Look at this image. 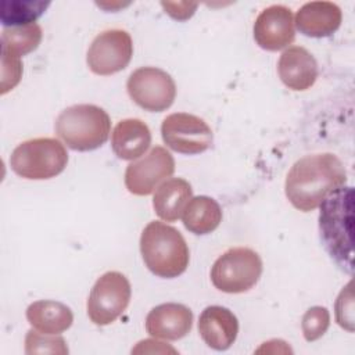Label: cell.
Listing matches in <instances>:
<instances>
[{"label":"cell","instance_id":"obj_1","mask_svg":"<svg viewBox=\"0 0 355 355\" xmlns=\"http://www.w3.org/2000/svg\"><path fill=\"white\" fill-rule=\"evenodd\" d=\"M347 171L331 153L305 155L290 168L284 191L291 205L302 212L313 211L336 189L345 186Z\"/></svg>","mask_w":355,"mask_h":355},{"label":"cell","instance_id":"obj_2","mask_svg":"<svg viewBox=\"0 0 355 355\" xmlns=\"http://www.w3.org/2000/svg\"><path fill=\"white\" fill-rule=\"evenodd\" d=\"M319 212L320 240L331 259L347 273L354 272V190L341 186L322 202Z\"/></svg>","mask_w":355,"mask_h":355},{"label":"cell","instance_id":"obj_3","mask_svg":"<svg viewBox=\"0 0 355 355\" xmlns=\"http://www.w3.org/2000/svg\"><path fill=\"white\" fill-rule=\"evenodd\" d=\"M140 252L147 269L162 279L180 276L190 261L189 247L182 233L159 220H153L143 229Z\"/></svg>","mask_w":355,"mask_h":355},{"label":"cell","instance_id":"obj_4","mask_svg":"<svg viewBox=\"0 0 355 355\" xmlns=\"http://www.w3.org/2000/svg\"><path fill=\"white\" fill-rule=\"evenodd\" d=\"M55 135L75 151L101 147L111 132L108 114L94 104H75L60 112L54 123Z\"/></svg>","mask_w":355,"mask_h":355},{"label":"cell","instance_id":"obj_5","mask_svg":"<svg viewBox=\"0 0 355 355\" xmlns=\"http://www.w3.org/2000/svg\"><path fill=\"white\" fill-rule=\"evenodd\" d=\"M68 164L64 144L53 137H36L19 143L10 157L11 169L24 179L44 180L60 175Z\"/></svg>","mask_w":355,"mask_h":355},{"label":"cell","instance_id":"obj_6","mask_svg":"<svg viewBox=\"0 0 355 355\" xmlns=\"http://www.w3.org/2000/svg\"><path fill=\"white\" fill-rule=\"evenodd\" d=\"M262 275L258 252L247 247L225 251L211 268V282L222 293L240 294L251 290Z\"/></svg>","mask_w":355,"mask_h":355},{"label":"cell","instance_id":"obj_7","mask_svg":"<svg viewBox=\"0 0 355 355\" xmlns=\"http://www.w3.org/2000/svg\"><path fill=\"white\" fill-rule=\"evenodd\" d=\"M132 297V287L125 275L110 270L101 275L87 298V316L97 326H107L115 322L128 308Z\"/></svg>","mask_w":355,"mask_h":355},{"label":"cell","instance_id":"obj_8","mask_svg":"<svg viewBox=\"0 0 355 355\" xmlns=\"http://www.w3.org/2000/svg\"><path fill=\"white\" fill-rule=\"evenodd\" d=\"M129 97L143 110L162 112L168 110L176 97V85L172 76L155 67L135 69L126 82Z\"/></svg>","mask_w":355,"mask_h":355},{"label":"cell","instance_id":"obj_9","mask_svg":"<svg viewBox=\"0 0 355 355\" xmlns=\"http://www.w3.org/2000/svg\"><path fill=\"white\" fill-rule=\"evenodd\" d=\"M161 136L166 147L180 154H200L212 146L214 135L209 125L200 116L175 112L164 118Z\"/></svg>","mask_w":355,"mask_h":355},{"label":"cell","instance_id":"obj_10","mask_svg":"<svg viewBox=\"0 0 355 355\" xmlns=\"http://www.w3.org/2000/svg\"><path fill=\"white\" fill-rule=\"evenodd\" d=\"M133 55V42L123 29H107L98 33L86 55L89 69L101 76H108L125 69Z\"/></svg>","mask_w":355,"mask_h":355},{"label":"cell","instance_id":"obj_11","mask_svg":"<svg viewBox=\"0 0 355 355\" xmlns=\"http://www.w3.org/2000/svg\"><path fill=\"white\" fill-rule=\"evenodd\" d=\"M175 172L172 154L161 147H153L143 158L133 161L125 171V186L135 196H148Z\"/></svg>","mask_w":355,"mask_h":355},{"label":"cell","instance_id":"obj_12","mask_svg":"<svg viewBox=\"0 0 355 355\" xmlns=\"http://www.w3.org/2000/svg\"><path fill=\"white\" fill-rule=\"evenodd\" d=\"M254 39L268 51H277L291 44L295 39L293 11L282 4L263 8L254 22Z\"/></svg>","mask_w":355,"mask_h":355},{"label":"cell","instance_id":"obj_13","mask_svg":"<svg viewBox=\"0 0 355 355\" xmlns=\"http://www.w3.org/2000/svg\"><path fill=\"white\" fill-rule=\"evenodd\" d=\"M193 326V312L183 304L166 302L154 306L146 318V330L151 337L180 340Z\"/></svg>","mask_w":355,"mask_h":355},{"label":"cell","instance_id":"obj_14","mask_svg":"<svg viewBox=\"0 0 355 355\" xmlns=\"http://www.w3.org/2000/svg\"><path fill=\"white\" fill-rule=\"evenodd\" d=\"M277 73L288 89L304 92L315 85L319 69L315 57L305 47L291 46L282 53Z\"/></svg>","mask_w":355,"mask_h":355},{"label":"cell","instance_id":"obj_15","mask_svg":"<svg viewBox=\"0 0 355 355\" xmlns=\"http://www.w3.org/2000/svg\"><path fill=\"white\" fill-rule=\"evenodd\" d=\"M198 333L209 348L225 351L237 338L239 320L230 309L220 305H211L200 315Z\"/></svg>","mask_w":355,"mask_h":355},{"label":"cell","instance_id":"obj_16","mask_svg":"<svg viewBox=\"0 0 355 355\" xmlns=\"http://www.w3.org/2000/svg\"><path fill=\"white\" fill-rule=\"evenodd\" d=\"M341 8L333 1H309L300 7L294 25L309 37H327L341 25Z\"/></svg>","mask_w":355,"mask_h":355},{"label":"cell","instance_id":"obj_17","mask_svg":"<svg viewBox=\"0 0 355 355\" xmlns=\"http://www.w3.org/2000/svg\"><path fill=\"white\" fill-rule=\"evenodd\" d=\"M151 144V132L146 122L137 118L119 121L111 135V147L115 155L125 161L140 158Z\"/></svg>","mask_w":355,"mask_h":355},{"label":"cell","instance_id":"obj_18","mask_svg":"<svg viewBox=\"0 0 355 355\" xmlns=\"http://www.w3.org/2000/svg\"><path fill=\"white\" fill-rule=\"evenodd\" d=\"M191 197V184L182 178H172L157 187L153 197V207L162 220L175 222L182 216Z\"/></svg>","mask_w":355,"mask_h":355},{"label":"cell","instance_id":"obj_19","mask_svg":"<svg viewBox=\"0 0 355 355\" xmlns=\"http://www.w3.org/2000/svg\"><path fill=\"white\" fill-rule=\"evenodd\" d=\"M26 319L40 333L60 334L71 327L73 313L69 306L60 301L40 300L26 308Z\"/></svg>","mask_w":355,"mask_h":355},{"label":"cell","instance_id":"obj_20","mask_svg":"<svg viewBox=\"0 0 355 355\" xmlns=\"http://www.w3.org/2000/svg\"><path fill=\"white\" fill-rule=\"evenodd\" d=\"M182 220L190 233L204 236L214 232L220 225L222 209L218 201L212 197H191L182 214Z\"/></svg>","mask_w":355,"mask_h":355},{"label":"cell","instance_id":"obj_21","mask_svg":"<svg viewBox=\"0 0 355 355\" xmlns=\"http://www.w3.org/2000/svg\"><path fill=\"white\" fill-rule=\"evenodd\" d=\"M42 28L35 22L24 26L4 28L1 32V53L21 58L36 50L42 42Z\"/></svg>","mask_w":355,"mask_h":355},{"label":"cell","instance_id":"obj_22","mask_svg":"<svg viewBox=\"0 0 355 355\" xmlns=\"http://www.w3.org/2000/svg\"><path fill=\"white\" fill-rule=\"evenodd\" d=\"M50 1L32 0H3L0 3V21L4 28L35 24L44 14Z\"/></svg>","mask_w":355,"mask_h":355},{"label":"cell","instance_id":"obj_23","mask_svg":"<svg viewBox=\"0 0 355 355\" xmlns=\"http://www.w3.org/2000/svg\"><path fill=\"white\" fill-rule=\"evenodd\" d=\"M25 352L32 354H68L65 340L57 334H44L37 330H29L25 336Z\"/></svg>","mask_w":355,"mask_h":355},{"label":"cell","instance_id":"obj_24","mask_svg":"<svg viewBox=\"0 0 355 355\" xmlns=\"http://www.w3.org/2000/svg\"><path fill=\"white\" fill-rule=\"evenodd\" d=\"M330 326V313L324 306L309 308L301 320V329L306 341L319 340Z\"/></svg>","mask_w":355,"mask_h":355},{"label":"cell","instance_id":"obj_25","mask_svg":"<svg viewBox=\"0 0 355 355\" xmlns=\"http://www.w3.org/2000/svg\"><path fill=\"white\" fill-rule=\"evenodd\" d=\"M22 64L15 55L1 53V94L14 89L21 80Z\"/></svg>","mask_w":355,"mask_h":355},{"label":"cell","instance_id":"obj_26","mask_svg":"<svg viewBox=\"0 0 355 355\" xmlns=\"http://www.w3.org/2000/svg\"><path fill=\"white\" fill-rule=\"evenodd\" d=\"M161 6L165 8V12H168L172 18H175L178 21H184V19L190 18L197 8L196 3H165V1H162Z\"/></svg>","mask_w":355,"mask_h":355}]
</instances>
